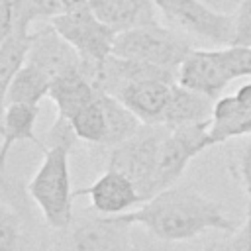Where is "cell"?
Segmentation results:
<instances>
[{
	"instance_id": "1",
	"label": "cell",
	"mask_w": 251,
	"mask_h": 251,
	"mask_svg": "<svg viewBox=\"0 0 251 251\" xmlns=\"http://www.w3.org/2000/svg\"><path fill=\"white\" fill-rule=\"evenodd\" d=\"M126 218L163 241L194 239L210 229L227 233L239 229V224L226 214L222 202L188 184H173L157 192L137 210L126 212Z\"/></svg>"
},
{
	"instance_id": "2",
	"label": "cell",
	"mask_w": 251,
	"mask_h": 251,
	"mask_svg": "<svg viewBox=\"0 0 251 251\" xmlns=\"http://www.w3.org/2000/svg\"><path fill=\"white\" fill-rule=\"evenodd\" d=\"M69 153L71 149L63 145L45 147L43 161L27 182L29 198L39 208L45 224L55 231L67 227L75 216V190H71Z\"/></svg>"
},
{
	"instance_id": "3",
	"label": "cell",
	"mask_w": 251,
	"mask_h": 251,
	"mask_svg": "<svg viewBox=\"0 0 251 251\" xmlns=\"http://www.w3.org/2000/svg\"><path fill=\"white\" fill-rule=\"evenodd\" d=\"M192 49L194 45L184 31L155 22L118 33L112 53L178 75L180 65Z\"/></svg>"
},
{
	"instance_id": "4",
	"label": "cell",
	"mask_w": 251,
	"mask_h": 251,
	"mask_svg": "<svg viewBox=\"0 0 251 251\" xmlns=\"http://www.w3.org/2000/svg\"><path fill=\"white\" fill-rule=\"evenodd\" d=\"M131 229L126 214L108 216L90 206L76 212L67 227L57 229L55 251H133Z\"/></svg>"
},
{
	"instance_id": "5",
	"label": "cell",
	"mask_w": 251,
	"mask_h": 251,
	"mask_svg": "<svg viewBox=\"0 0 251 251\" xmlns=\"http://www.w3.org/2000/svg\"><path fill=\"white\" fill-rule=\"evenodd\" d=\"M171 127L163 124H141V127L110 149L108 167L124 173L139 190L143 200L155 196V175L159 151Z\"/></svg>"
},
{
	"instance_id": "6",
	"label": "cell",
	"mask_w": 251,
	"mask_h": 251,
	"mask_svg": "<svg viewBox=\"0 0 251 251\" xmlns=\"http://www.w3.org/2000/svg\"><path fill=\"white\" fill-rule=\"evenodd\" d=\"M51 24L78 51L82 61H104L112 55L118 33L94 14L90 4L67 8Z\"/></svg>"
},
{
	"instance_id": "7",
	"label": "cell",
	"mask_w": 251,
	"mask_h": 251,
	"mask_svg": "<svg viewBox=\"0 0 251 251\" xmlns=\"http://www.w3.org/2000/svg\"><path fill=\"white\" fill-rule=\"evenodd\" d=\"M165 22L184 33L216 45H229L233 37L231 14H222L200 0H153Z\"/></svg>"
},
{
	"instance_id": "8",
	"label": "cell",
	"mask_w": 251,
	"mask_h": 251,
	"mask_svg": "<svg viewBox=\"0 0 251 251\" xmlns=\"http://www.w3.org/2000/svg\"><path fill=\"white\" fill-rule=\"evenodd\" d=\"M210 120L198 124H186L173 127L159 151L157 175H155V194L173 186L188 167V163L202 151L210 149Z\"/></svg>"
},
{
	"instance_id": "9",
	"label": "cell",
	"mask_w": 251,
	"mask_h": 251,
	"mask_svg": "<svg viewBox=\"0 0 251 251\" xmlns=\"http://www.w3.org/2000/svg\"><path fill=\"white\" fill-rule=\"evenodd\" d=\"M25 63L41 71L53 82L59 76L78 69L82 57L51 22H43L39 27L31 29V45Z\"/></svg>"
},
{
	"instance_id": "10",
	"label": "cell",
	"mask_w": 251,
	"mask_h": 251,
	"mask_svg": "<svg viewBox=\"0 0 251 251\" xmlns=\"http://www.w3.org/2000/svg\"><path fill=\"white\" fill-rule=\"evenodd\" d=\"M231 80L222 49H192L178 69V82L182 86L214 100L222 96Z\"/></svg>"
},
{
	"instance_id": "11",
	"label": "cell",
	"mask_w": 251,
	"mask_h": 251,
	"mask_svg": "<svg viewBox=\"0 0 251 251\" xmlns=\"http://www.w3.org/2000/svg\"><path fill=\"white\" fill-rule=\"evenodd\" d=\"M73 194H75V198L76 196H88L90 206L96 212L108 214V216L126 214L129 208L145 202L143 196L139 194V190L135 188V184L124 173L110 169V167L90 186L76 188Z\"/></svg>"
},
{
	"instance_id": "12",
	"label": "cell",
	"mask_w": 251,
	"mask_h": 251,
	"mask_svg": "<svg viewBox=\"0 0 251 251\" xmlns=\"http://www.w3.org/2000/svg\"><path fill=\"white\" fill-rule=\"evenodd\" d=\"M241 135H251V82L243 84L231 96H220L210 120L214 145Z\"/></svg>"
},
{
	"instance_id": "13",
	"label": "cell",
	"mask_w": 251,
	"mask_h": 251,
	"mask_svg": "<svg viewBox=\"0 0 251 251\" xmlns=\"http://www.w3.org/2000/svg\"><path fill=\"white\" fill-rule=\"evenodd\" d=\"M175 84L176 82L165 78H141L124 86L116 98H120L143 124H161Z\"/></svg>"
},
{
	"instance_id": "14",
	"label": "cell",
	"mask_w": 251,
	"mask_h": 251,
	"mask_svg": "<svg viewBox=\"0 0 251 251\" xmlns=\"http://www.w3.org/2000/svg\"><path fill=\"white\" fill-rule=\"evenodd\" d=\"M90 8L116 33L159 22L153 0H90Z\"/></svg>"
},
{
	"instance_id": "15",
	"label": "cell",
	"mask_w": 251,
	"mask_h": 251,
	"mask_svg": "<svg viewBox=\"0 0 251 251\" xmlns=\"http://www.w3.org/2000/svg\"><path fill=\"white\" fill-rule=\"evenodd\" d=\"M39 118V106L31 104H6L2 116V145H0V163L2 171L6 169L10 149L20 141H29L41 151H45V143L35 135V122Z\"/></svg>"
},
{
	"instance_id": "16",
	"label": "cell",
	"mask_w": 251,
	"mask_h": 251,
	"mask_svg": "<svg viewBox=\"0 0 251 251\" xmlns=\"http://www.w3.org/2000/svg\"><path fill=\"white\" fill-rule=\"evenodd\" d=\"M61 12V0H0V37L14 29L29 31L33 24L51 22Z\"/></svg>"
},
{
	"instance_id": "17",
	"label": "cell",
	"mask_w": 251,
	"mask_h": 251,
	"mask_svg": "<svg viewBox=\"0 0 251 251\" xmlns=\"http://www.w3.org/2000/svg\"><path fill=\"white\" fill-rule=\"evenodd\" d=\"M214 104H216L214 98H210L202 92L190 90V88L182 86L180 82H176L161 124L173 129L178 126H186V124L208 122V120H212Z\"/></svg>"
},
{
	"instance_id": "18",
	"label": "cell",
	"mask_w": 251,
	"mask_h": 251,
	"mask_svg": "<svg viewBox=\"0 0 251 251\" xmlns=\"http://www.w3.org/2000/svg\"><path fill=\"white\" fill-rule=\"evenodd\" d=\"M96 94H98V88L82 73V67L53 80L51 90H49V98L55 102L57 114H63L69 120L78 110H82L88 102H92L96 98Z\"/></svg>"
},
{
	"instance_id": "19",
	"label": "cell",
	"mask_w": 251,
	"mask_h": 251,
	"mask_svg": "<svg viewBox=\"0 0 251 251\" xmlns=\"http://www.w3.org/2000/svg\"><path fill=\"white\" fill-rule=\"evenodd\" d=\"M49 90H51V80L41 71L25 63L14 75L10 84L2 90V106L14 104V102L39 106V102L45 96H49Z\"/></svg>"
},
{
	"instance_id": "20",
	"label": "cell",
	"mask_w": 251,
	"mask_h": 251,
	"mask_svg": "<svg viewBox=\"0 0 251 251\" xmlns=\"http://www.w3.org/2000/svg\"><path fill=\"white\" fill-rule=\"evenodd\" d=\"M31 45V29H14L0 37V80L2 90L10 84L14 75L25 65Z\"/></svg>"
},
{
	"instance_id": "21",
	"label": "cell",
	"mask_w": 251,
	"mask_h": 251,
	"mask_svg": "<svg viewBox=\"0 0 251 251\" xmlns=\"http://www.w3.org/2000/svg\"><path fill=\"white\" fill-rule=\"evenodd\" d=\"M71 122L80 141L102 147L106 139V110H104L102 90H98L96 98L88 102L82 110H78L71 118Z\"/></svg>"
},
{
	"instance_id": "22",
	"label": "cell",
	"mask_w": 251,
	"mask_h": 251,
	"mask_svg": "<svg viewBox=\"0 0 251 251\" xmlns=\"http://www.w3.org/2000/svg\"><path fill=\"white\" fill-rule=\"evenodd\" d=\"M0 251H25L24 220L6 196L0 206Z\"/></svg>"
},
{
	"instance_id": "23",
	"label": "cell",
	"mask_w": 251,
	"mask_h": 251,
	"mask_svg": "<svg viewBox=\"0 0 251 251\" xmlns=\"http://www.w3.org/2000/svg\"><path fill=\"white\" fill-rule=\"evenodd\" d=\"M222 55L231 78L251 76V47L245 45H222Z\"/></svg>"
},
{
	"instance_id": "24",
	"label": "cell",
	"mask_w": 251,
	"mask_h": 251,
	"mask_svg": "<svg viewBox=\"0 0 251 251\" xmlns=\"http://www.w3.org/2000/svg\"><path fill=\"white\" fill-rule=\"evenodd\" d=\"M231 20H233V37L229 45L251 47V0H241L235 12L231 14Z\"/></svg>"
},
{
	"instance_id": "25",
	"label": "cell",
	"mask_w": 251,
	"mask_h": 251,
	"mask_svg": "<svg viewBox=\"0 0 251 251\" xmlns=\"http://www.w3.org/2000/svg\"><path fill=\"white\" fill-rule=\"evenodd\" d=\"M78 141V135L73 127V122L69 118H65L63 114H57L49 133H47V139H45V147L49 145H63L67 149H73L75 143Z\"/></svg>"
},
{
	"instance_id": "26",
	"label": "cell",
	"mask_w": 251,
	"mask_h": 251,
	"mask_svg": "<svg viewBox=\"0 0 251 251\" xmlns=\"http://www.w3.org/2000/svg\"><path fill=\"white\" fill-rule=\"evenodd\" d=\"M251 249V208L247 206V216L243 226H239L237 231H233V237L218 247V251H243Z\"/></svg>"
},
{
	"instance_id": "27",
	"label": "cell",
	"mask_w": 251,
	"mask_h": 251,
	"mask_svg": "<svg viewBox=\"0 0 251 251\" xmlns=\"http://www.w3.org/2000/svg\"><path fill=\"white\" fill-rule=\"evenodd\" d=\"M237 175L245 194L251 198V141L245 143V147L237 157Z\"/></svg>"
},
{
	"instance_id": "28",
	"label": "cell",
	"mask_w": 251,
	"mask_h": 251,
	"mask_svg": "<svg viewBox=\"0 0 251 251\" xmlns=\"http://www.w3.org/2000/svg\"><path fill=\"white\" fill-rule=\"evenodd\" d=\"M200 2H204L206 6H210L222 14H233L241 0H200Z\"/></svg>"
},
{
	"instance_id": "29",
	"label": "cell",
	"mask_w": 251,
	"mask_h": 251,
	"mask_svg": "<svg viewBox=\"0 0 251 251\" xmlns=\"http://www.w3.org/2000/svg\"><path fill=\"white\" fill-rule=\"evenodd\" d=\"M63 10L67 8H75V6H82V4H90V0H61Z\"/></svg>"
},
{
	"instance_id": "30",
	"label": "cell",
	"mask_w": 251,
	"mask_h": 251,
	"mask_svg": "<svg viewBox=\"0 0 251 251\" xmlns=\"http://www.w3.org/2000/svg\"><path fill=\"white\" fill-rule=\"evenodd\" d=\"M249 208H251V198H249Z\"/></svg>"
},
{
	"instance_id": "31",
	"label": "cell",
	"mask_w": 251,
	"mask_h": 251,
	"mask_svg": "<svg viewBox=\"0 0 251 251\" xmlns=\"http://www.w3.org/2000/svg\"><path fill=\"white\" fill-rule=\"evenodd\" d=\"M243 251H251V249H243Z\"/></svg>"
}]
</instances>
